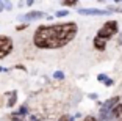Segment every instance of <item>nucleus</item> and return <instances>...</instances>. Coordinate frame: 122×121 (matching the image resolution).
<instances>
[{"label": "nucleus", "instance_id": "obj_11", "mask_svg": "<svg viewBox=\"0 0 122 121\" xmlns=\"http://www.w3.org/2000/svg\"><path fill=\"white\" fill-rule=\"evenodd\" d=\"M58 121H74V118H72L71 115H63V116H61Z\"/></svg>", "mask_w": 122, "mask_h": 121}, {"label": "nucleus", "instance_id": "obj_15", "mask_svg": "<svg viewBox=\"0 0 122 121\" xmlns=\"http://www.w3.org/2000/svg\"><path fill=\"white\" fill-rule=\"evenodd\" d=\"M63 5H67V6H75L77 2H75V0H72V2H63Z\"/></svg>", "mask_w": 122, "mask_h": 121}, {"label": "nucleus", "instance_id": "obj_7", "mask_svg": "<svg viewBox=\"0 0 122 121\" xmlns=\"http://www.w3.org/2000/svg\"><path fill=\"white\" fill-rule=\"evenodd\" d=\"M121 116H122V104H117L110 113V120H117Z\"/></svg>", "mask_w": 122, "mask_h": 121}, {"label": "nucleus", "instance_id": "obj_8", "mask_svg": "<svg viewBox=\"0 0 122 121\" xmlns=\"http://www.w3.org/2000/svg\"><path fill=\"white\" fill-rule=\"evenodd\" d=\"M6 96L10 98V99H8V102H6V105L8 107H13L16 104V101H17V93H16V91H11V93H6Z\"/></svg>", "mask_w": 122, "mask_h": 121}, {"label": "nucleus", "instance_id": "obj_10", "mask_svg": "<svg viewBox=\"0 0 122 121\" xmlns=\"http://www.w3.org/2000/svg\"><path fill=\"white\" fill-rule=\"evenodd\" d=\"M27 113H28V109H27L25 105H22L20 109H19L17 112H14V113H13V115H16V116H20V118H24V116H25Z\"/></svg>", "mask_w": 122, "mask_h": 121}, {"label": "nucleus", "instance_id": "obj_4", "mask_svg": "<svg viewBox=\"0 0 122 121\" xmlns=\"http://www.w3.org/2000/svg\"><path fill=\"white\" fill-rule=\"evenodd\" d=\"M13 50V41L8 36H0V60Z\"/></svg>", "mask_w": 122, "mask_h": 121}, {"label": "nucleus", "instance_id": "obj_21", "mask_svg": "<svg viewBox=\"0 0 122 121\" xmlns=\"http://www.w3.org/2000/svg\"><path fill=\"white\" fill-rule=\"evenodd\" d=\"M121 13H122V10H121Z\"/></svg>", "mask_w": 122, "mask_h": 121}, {"label": "nucleus", "instance_id": "obj_2", "mask_svg": "<svg viewBox=\"0 0 122 121\" xmlns=\"http://www.w3.org/2000/svg\"><path fill=\"white\" fill-rule=\"evenodd\" d=\"M117 30H119L117 22L116 21H108V22H105L103 27L97 32V38L103 39V41H108L111 36H114L116 33H117Z\"/></svg>", "mask_w": 122, "mask_h": 121}, {"label": "nucleus", "instance_id": "obj_9", "mask_svg": "<svg viewBox=\"0 0 122 121\" xmlns=\"http://www.w3.org/2000/svg\"><path fill=\"white\" fill-rule=\"evenodd\" d=\"M105 46H107V41H103V39H100V38H94V47L96 49H99V50H105Z\"/></svg>", "mask_w": 122, "mask_h": 121}, {"label": "nucleus", "instance_id": "obj_13", "mask_svg": "<svg viewBox=\"0 0 122 121\" xmlns=\"http://www.w3.org/2000/svg\"><path fill=\"white\" fill-rule=\"evenodd\" d=\"M107 75H105V74H99V75H97V80H99V82H105V80H107Z\"/></svg>", "mask_w": 122, "mask_h": 121}, {"label": "nucleus", "instance_id": "obj_17", "mask_svg": "<svg viewBox=\"0 0 122 121\" xmlns=\"http://www.w3.org/2000/svg\"><path fill=\"white\" fill-rule=\"evenodd\" d=\"M83 121H97V120H96L94 116H86V118H85Z\"/></svg>", "mask_w": 122, "mask_h": 121}, {"label": "nucleus", "instance_id": "obj_3", "mask_svg": "<svg viewBox=\"0 0 122 121\" xmlns=\"http://www.w3.org/2000/svg\"><path fill=\"white\" fill-rule=\"evenodd\" d=\"M117 104H119V98L117 96L111 98V99H108L107 102L102 105V109H100V120H103V121L110 120V113H111V110L114 109L116 105H117Z\"/></svg>", "mask_w": 122, "mask_h": 121}, {"label": "nucleus", "instance_id": "obj_19", "mask_svg": "<svg viewBox=\"0 0 122 121\" xmlns=\"http://www.w3.org/2000/svg\"><path fill=\"white\" fill-rule=\"evenodd\" d=\"M89 98H91V99H97V94H94V93H91V94H89Z\"/></svg>", "mask_w": 122, "mask_h": 121}, {"label": "nucleus", "instance_id": "obj_18", "mask_svg": "<svg viewBox=\"0 0 122 121\" xmlns=\"http://www.w3.org/2000/svg\"><path fill=\"white\" fill-rule=\"evenodd\" d=\"M22 29H27V24H24V25H19V27H17V30H22Z\"/></svg>", "mask_w": 122, "mask_h": 121}, {"label": "nucleus", "instance_id": "obj_12", "mask_svg": "<svg viewBox=\"0 0 122 121\" xmlns=\"http://www.w3.org/2000/svg\"><path fill=\"white\" fill-rule=\"evenodd\" d=\"M67 14H69V11L61 10V11H58V13H56V17H61V16H67Z\"/></svg>", "mask_w": 122, "mask_h": 121}, {"label": "nucleus", "instance_id": "obj_6", "mask_svg": "<svg viewBox=\"0 0 122 121\" xmlns=\"http://www.w3.org/2000/svg\"><path fill=\"white\" fill-rule=\"evenodd\" d=\"M42 17H46V14H44L42 11H31V13H27V14L19 16V19H20V21H25V22L36 21V19H42Z\"/></svg>", "mask_w": 122, "mask_h": 121}, {"label": "nucleus", "instance_id": "obj_1", "mask_svg": "<svg viewBox=\"0 0 122 121\" xmlns=\"http://www.w3.org/2000/svg\"><path fill=\"white\" fill-rule=\"evenodd\" d=\"M78 27L75 22L42 25L35 33V46L39 49H60L74 39Z\"/></svg>", "mask_w": 122, "mask_h": 121}, {"label": "nucleus", "instance_id": "obj_20", "mask_svg": "<svg viewBox=\"0 0 122 121\" xmlns=\"http://www.w3.org/2000/svg\"><path fill=\"white\" fill-rule=\"evenodd\" d=\"M3 6H5V5H3V2H0V11H3Z\"/></svg>", "mask_w": 122, "mask_h": 121}, {"label": "nucleus", "instance_id": "obj_22", "mask_svg": "<svg viewBox=\"0 0 122 121\" xmlns=\"http://www.w3.org/2000/svg\"><path fill=\"white\" fill-rule=\"evenodd\" d=\"M100 121H103V120H100Z\"/></svg>", "mask_w": 122, "mask_h": 121}, {"label": "nucleus", "instance_id": "obj_16", "mask_svg": "<svg viewBox=\"0 0 122 121\" xmlns=\"http://www.w3.org/2000/svg\"><path fill=\"white\" fill-rule=\"evenodd\" d=\"M105 85H107V86H111L113 85V80H111V79H107V80H105Z\"/></svg>", "mask_w": 122, "mask_h": 121}, {"label": "nucleus", "instance_id": "obj_14", "mask_svg": "<svg viewBox=\"0 0 122 121\" xmlns=\"http://www.w3.org/2000/svg\"><path fill=\"white\" fill-rule=\"evenodd\" d=\"M53 77H55V79H63V77H64V74H63L61 71H56V72L53 74Z\"/></svg>", "mask_w": 122, "mask_h": 121}, {"label": "nucleus", "instance_id": "obj_5", "mask_svg": "<svg viewBox=\"0 0 122 121\" xmlns=\"http://www.w3.org/2000/svg\"><path fill=\"white\" fill-rule=\"evenodd\" d=\"M78 13L81 16H108L113 11L108 10H99V8H83V10H78Z\"/></svg>", "mask_w": 122, "mask_h": 121}]
</instances>
